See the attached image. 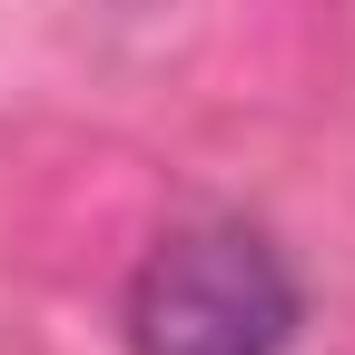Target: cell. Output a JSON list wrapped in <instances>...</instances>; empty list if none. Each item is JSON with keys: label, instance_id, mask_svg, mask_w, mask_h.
I'll return each mask as SVG.
<instances>
[{"label": "cell", "instance_id": "1", "mask_svg": "<svg viewBox=\"0 0 355 355\" xmlns=\"http://www.w3.org/2000/svg\"><path fill=\"white\" fill-rule=\"evenodd\" d=\"M286 336H296V277L247 227L168 237L128 286V345L139 355H286Z\"/></svg>", "mask_w": 355, "mask_h": 355}]
</instances>
